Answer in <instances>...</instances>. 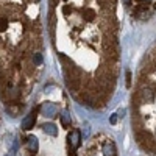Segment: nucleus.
<instances>
[{
    "label": "nucleus",
    "instance_id": "f257e3e1",
    "mask_svg": "<svg viewBox=\"0 0 156 156\" xmlns=\"http://www.w3.org/2000/svg\"><path fill=\"white\" fill-rule=\"evenodd\" d=\"M115 0H53L51 34L67 89L81 105L101 109L119 80Z\"/></svg>",
    "mask_w": 156,
    "mask_h": 156
},
{
    "label": "nucleus",
    "instance_id": "f03ea898",
    "mask_svg": "<svg viewBox=\"0 0 156 156\" xmlns=\"http://www.w3.org/2000/svg\"><path fill=\"white\" fill-rule=\"evenodd\" d=\"M131 125L137 145L156 156V45L147 53L136 75L131 95Z\"/></svg>",
    "mask_w": 156,
    "mask_h": 156
},
{
    "label": "nucleus",
    "instance_id": "7ed1b4c3",
    "mask_svg": "<svg viewBox=\"0 0 156 156\" xmlns=\"http://www.w3.org/2000/svg\"><path fill=\"white\" fill-rule=\"evenodd\" d=\"M36 114H37V108L33 111V112H30L25 119L22 120V129H25V131H28V129H31V128H34V122H36Z\"/></svg>",
    "mask_w": 156,
    "mask_h": 156
}]
</instances>
